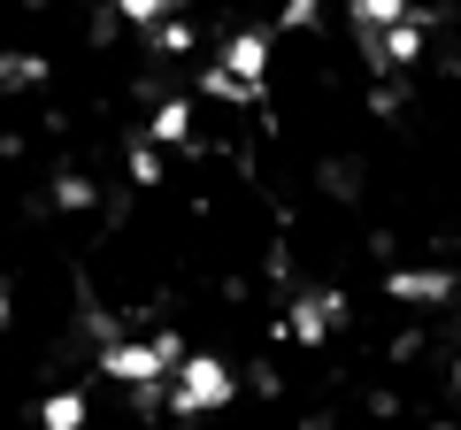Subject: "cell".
<instances>
[{
    "label": "cell",
    "mask_w": 461,
    "mask_h": 430,
    "mask_svg": "<svg viewBox=\"0 0 461 430\" xmlns=\"http://www.w3.org/2000/svg\"><path fill=\"white\" fill-rule=\"evenodd\" d=\"M454 292V277H438V269H400L393 277V300H446Z\"/></svg>",
    "instance_id": "cell-5"
},
{
    "label": "cell",
    "mask_w": 461,
    "mask_h": 430,
    "mask_svg": "<svg viewBox=\"0 0 461 430\" xmlns=\"http://www.w3.org/2000/svg\"><path fill=\"white\" fill-rule=\"evenodd\" d=\"M47 423H54V430L85 423V399H77V392H54V399H47Z\"/></svg>",
    "instance_id": "cell-9"
},
{
    "label": "cell",
    "mask_w": 461,
    "mask_h": 430,
    "mask_svg": "<svg viewBox=\"0 0 461 430\" xmlns=\"http://www.w3.org/2000/svg\"><path fill=\"white\" fill-rule=\"evenodd\" d=\"M330 315H339V300H300V308H293V338L315 346V338L330 331Z\"/></svg>",
    "instance_id": "cell-6"
},
{
    "label": "cell",
    "mask_w": 461,
    "mask_h": 430,
    "mask_svg": "<svg viewBox=\"0 0 461 430\" xmlns=\"http://www.w3.org/2000/svg\"><path fill=\"white\" fill-rule=\"evenodd\" d=\"M185 131H193V108H185V100H169L162 116H154V139H162V147H177Z\"/></svg>",
    "instance_id": "cell-8"
},
{
    "label": "cell",
    "mask_w": 461,
    "mask_h": 430,
    "mask_svg": "<svg viewBox=\"0 0 461 430\" xmlns=\"http://www.w3.org/2000/svg\"><path fill=\"white\" fill-rule=\"evenodd\" d=\"M39 77V54H8V85H32Z\"/></svg>",
    "instance_id": "cell-12"
},
{
    "label": "cell",
    "mask_w": 461,
    "mask_h": 430,
    "mask_svg": "<svg viewBox=\"0 0 461 430\" xmlns=\"http://www.w3.org/2000/svg\"><path fill=\"white\" fill-rule=\"evenodd\" d=\"M354 8V31H384V23H408L415 0H346Z\"/></svg>",
    "instance_id": "cell-4"
},
{
    "label": "cell",
    "mask_w": 461,
    "mask_h": 430,
    "mask_svg": "<svg viewBox=\"0 0 461 430\" xmlns=\"http://www.w3.org/2000/svg\"><path fill=\"white\" fill-rule=\"evenodd\" d=\"M223 399H230V369H223V362H208V354H185L169 408H177V415H200V408H223Z\"/></svg>",
    "instance_id": "cell-2"
},
{
    "label": "cell",
    "mask_w": 461,
    "mask_h": 430,
    "mask_svg": "<svg viewBox=\"0 0 461 430\" xmlns=\"http://www.w3.org/2000/svg\"><path fill=\"white\" fill-rule=\"evenodd\" d=\"M100 369L123 377V384H154V377H177V369H185V346H177V338H154V346H108Z\"/></svg>",
    "instance_id": "cell-1"
},
{
    "label": "cell",
    "mask_w": 461,
    "mask_h": 430,
    "mask_svg": "<svg viewBox=\"0 0 461 430\" xmlns=\"http://www.w3.org/2000/svg\"><path fill=\"white\" fill-rule=\"evenodd\" d=\"M108 8H115V16H131V23H162L169 0H108Z\"/></svg>",
    "instance_id": "cell-10"
},
{
    "label": "cell",
    "mask_w": 461,
    "mask_h": 430,
    "mask_svg": "<svg viewBox=\"0 0 461 430\" xmlns=\"http://www.w3.org/2000/svg\"><path fill=\"white\" fill-rule=\"evenodd\" d=\"M362 47L377 54V62H393V69L400 62H423V23L408 16V23H384V31H362Z\"/></svg>",
    "instance_id": "cell-3"
},
{
    "label": "cell",
    "mask_w": 461,
    "mask_h": 430,
    "mask_svg": "<svg viewBox=\"0 0 461 430\" xmlns=\"http://www.w3.org/2000/svg\"><path fill=\"white\" fill-rule=\"evenodd\" d=\"M262 54H269V39H262V31H239V39L223 47V62L239 69V77H262Z\"/></svg>",
    "instance_id": "cell-7"
},
{
    "label": "cell",
    "mask_w": 461,
    "mask_h": 430,
    "mask_svg": "<svg viewBox=\"0 0 461 430\" xmlns=\"http://www.w3.org/2000/svg\"><path fill=\"white\" fill-rule=\"evenodd\" d=\"M454 384H461V369H454Z\"/></svg>",
    "instance_id": "cell-13"
},
{
    "label": "cell",
    "mask_w": 461,
    "mask_h": 430,
    "mask_svg": "<svg viewBox=\"0 0 461 430\" xmlns=\"http://www.w3.org/2000/svg\"><path fill=\"white\" fill-rule=\"evenodd\" d=\"M131 177H139V184H154V177H162V154L139 147V154H131Z\"/></svg>",
    "instance_id": "cell-11"
}]
</instances>
